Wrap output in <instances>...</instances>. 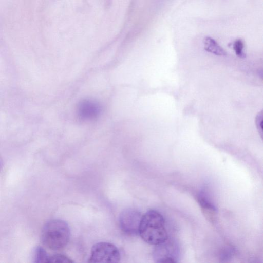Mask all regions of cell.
Returning <instances> with one entry per match:
<instances>
[{
	"instance_id": "10",
	"label": "cell",
	"mask_w": 263,
	"mask_h": 263,
	"mask_svg": "<svg viewBox=\"0 0 263 263\" xmlns=\"http://www.w3.org/2000/svg\"><path fill=\"white\" fill-rule=\"evenodd\" d=\"M244 44L241 39L236 40L233 44V49L238 57L243 58L245 57L243 52Z\"/></svg>"
},
{
	"instance_id": "12",
	"label": "cell",
	"mask_w": 263,
	"mask_h": 263,
	"mask_svg": "<svg viewBox=\"0 0 263 263\" xmlns=\"http://www.w3.org/2000/svg\"><path fill=\"white\" fill-rule=\"evenodd\" d=\"M263 115H262V111L259 112L255 118V123L256 125L257 129L258 130V133L262 137V121H263Z\"/></svg>"
},
{
	"instance_id": "7",
	"label": "cell",
	"mask_w": 263,
	"mask_h": 263,
	"mask_svg": "<svg viewBox=\"0 0 263 263\" xmlns=\"http://www.w3.org/2000/svg\"><path fill=\"white\" fill-rule=\"evenodd\" d=\"M204 49L208 52L218 56H225L227 53L225 50L211 37H205L203 41Z\"/></svg>"
},
{
	"instance_id": "14",
	"label": "cell",
	"mask_w": 263,
	"mask_h": 263,
	"mask_svg": "<svg viewBox=\"0 0 263 263\" xmlns=\"http://www.w3.org/2000/svg\"><path fill=\"white\" fill-rule=\"evenodd\" d=\"M2 165V160H1V159L0 158V170L1 169Z\"/></svg>"
},
{
	"instance_id": "1",
	"label": "cell",
	"mask_w": 263,
	"mask_h": 263,
	"mask_svg": "<svg viewBox=\"0 0 263 263\" xmlns=\"http://www.w3.org/2000/svg\"><path fill=\"white\" fill-rule=\"evenodd\" d=\"M138 234L151 245H156L165 241L168 235L163 216L154 210L146 212L141 217Z\"/></svg>"
},
{
	"instance_id": "3",
	"label": "cell",
	"mask_w": 263,
	"mask_h": 263,
	"mask_svg": "<svg viewBox=\"0 0 263 263\" xmlns=\"http://www.w3.org/2000/svg\"><path fill=\"white\" fill-rule=\"evenodd\" d=\"M120 254L118 248L113 244L100 242L95 244L91 250L89 262H118Z\"/></svg>"
},
{
	"instance_id": "2",
	"label": "cell",
	"mask_w": 263,
	"mask_h": 263,
	"mask_svg": "<svg viewBox=\"0 0 263 263\" xmlns=\"http://www.w3.org/2000/svg\"><path fill=\"white\" fill-rule=\"evenodd\" d=\"M70 235V229L65 221L60 219H52L43 226L41 232V240L48 248L59 250L67 245Z\"/></svg>"
},
{
	"instance_id": "6",
	"label": "cell",
	"mask_w": 263,
	"mask_h": 263,
	"mask_svg": "<svg viewBox=\"0 0 263 263\" xmlns=\"http://www.w3.org/2000/svg\"><path fill=\"white\" fill-rule=\"evenodd\" d=\"M100 106L95 102L86 100L79 105L78 114L83 119H91L96 117L100 113Z\"/></svg>"
},
{
	"instance_id": "5",
	"label": "cell",
	"mask_w": 263,
	"mask_h": 263,
	"mask_svg": "<svg viewBox=\"0 0 263 263\" xmlns=\"http://www.w3.org/2000/svg\"><path fill=\"white\" fill-rule=\"evenodd\" d=\"M141 217V213L135 209L129 208L123 210L119 217L121 229L129 235L138 234Z\"/></svg>"
},
{
	"instance_id": "13",
	"label": "cell",
	"mask_w": 263,
	"mask_h": 263,
	"mask_svg": "<svg viewBox=\"0 0 263 263\" xmlns=\"http://www.w3.org/2000/svg\"><path fill=\"white\" fill-rule=\"evenodd\" d=\"M234 252V250L233 248H229L227 249L225 251L223 252L222 254L221 255V259L227 260V259H229L231 258L232 256L233 255Z\"/></svg>"
},
{
	"instance_id": "11",
	"label": "cell",
	"mask_w": 263,
	"mask_h": 263,
	"mask_svg": "<svg viewBox=\"0 0 263 263\" xmlns=\"http://www.w3.org/2000/svg\"><path fill=\"white\" fill-rule=\"evenodd\" d=\"M67 256L62 254H54L49 256L48 262H72Z\"/></svg>"
},
{
	"instance_id": "8",
	"label": "cell",
	"mask_w": 263,
	"mask_h": 263,
	"mask_svg": "<svg viewBox=\"0 0 263 263\" xmlns=\"http://www.w3.org/2000/svg\"><path fill=\"white\" fill-rule=\"evenodd\" d=\"M197 199L200 205L203 208L213 211L216 210L215 205L206 192L201 191L198 195Z\"/></svg>"
},
{
	"instance_id": "4",
	"label": "cell",
	"mask_w": 263,
	"mask_h": 263,
	"mask_svg": "<svg viewBox=\"0 0 263 263\" xmlns=\"http://www.w3.org/2000/svg\"><path fill=\"white\" fill-rule=\"evenodd\" d=\"M153 251L154 260L156 262H176L179 255V248L177 243L167 239L162 243L155 245Z\"/></svg>"
},
{
	"instance_id": "9",
	"label": "cell",
	"mask_w": 263,
	"mask_h": 263,
	"mask_svg": "<svg viewBox=\"0 0 263 263\" xmlns=\"http://www.w3.org/2000/svg\"><path fill=\"white\" fill-rule=\"evenodd\" d=\"M49 256L46 251L40 246L34 250L33 259L34 262H48Z\"/></svg>"
}]
</instances>
